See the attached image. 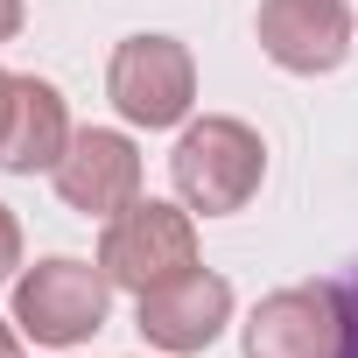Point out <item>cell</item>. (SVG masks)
Masks as SVG:
<instances>
[{
	"mask_svg": "<svg viewBox=\"0 0 358 358\" xmlns=\"http://www.w3.org/2000/svg\"><path fill=\"white\" fill-rule=\"evenodd\" d=\"M169 176H176V197L190 211L232 218V211L253 204L260 176H267V141L232 113H204V120L183 127V141L169 155Z\"/></svg>",
	"mask_w": 358,
	"mask_h": 358,
	"instance_id": "6da1fadb",
	"label": "cell"
},
{
	"mask_svg": "<svg viewBox=\"0 0 358 358\" xmlns=\"http://www.w3.org/2000/svg\"><path fill=\"white\" fill-rule=\"evenodd\" d=\"M106 309H113V281L92 260L57 253V260H36L29 274H15V330L50 351L92 344L106 330Z\"/></svg>",
	"mask_w": 358,
	"mask_h": 358,
	"instance_id": "7a4b0ae2",
	"label": "cell"
},
{
	"mask_svg": "<svg viewBox=\"0 0 358 358\" xmlns=\"http://www.w3.org/2000/svg\"><path fill=\"white\" fill-rule=\"evenodd\" d=\"M99 267H106V281L127 288V295H148V288L176 281L183 267H197V225H190V204L134 197L127 211H113L106 232H99Z\"/></svg>",
	"mask_w": 358,
	"mask_h": 358,
	"instance_id": "3957f363",
	"label": "cell"
},
{
	"mask_svg": "<svg viewBox=\"0 0 358 358\" xmlns=\"http://www.w3.org/2000/svg\"><path fill=\"white\" fill-rule=\"evenodd\" d=\"M106 99L127 127H183L197 106V64L176 36H127L106 64Z\"/></svg>",
	"mask_w": 358,
	"mask_h": 358,
	"instance_id": "277c9868",
	"label": "cell"
},
{
	"mask_svg": "<svg viewBox=\"0 0 358 358\" xmlns=\"http://www.w3.org/2000/svg\"><path fill=\"white\" fill-rule=\"evenodd\" d=\"M337 337H344L337 281L274 288L246 316V358H337Z\"/></svg>",
	"mask_w": 358,
	"mask_h": 358,
	"instance_id": "5b68a950",
	"label": "cell"
},
{
	"mask_svg": "<svg viewBox=\"0 0 358 358\" xmlns=\"http://www.w3.org/2000/svg\"><path fill=\"white\" fill-rule=\"evenodd\" d=\"M50 183H57V197L71 211L113 218V211H127L141 197V148L120 127H78L71 148H64V162L50 169Z\"/></svg>",
	"mask_w": 358,
	"mask_h": 358,
	"instance_id": "8992f818",
	"label": "cell"
},
{
	"mask_svg": "<svg viewBox=\"0 0 358 358\" xmlns=\"http://www.w3.org/2000/svg\"><path fill=\"white\" fill-rule=\"evenodd\" d=\"M134 302H141V337L169 358H190V351L218 344V330L232 323V281L211 267H183L176 281H162Z\"/></svg>",
	"mask_w": 358,
	"mask_h": 358,
	"instance_id": "52a82bcc",
	"label": "cell"
},
{
	"mask_svg": "<svg viewBox=\"0 0 358 358\" xmlns=\"http://www.w3.org/2000/svg\"><path fill=\"white\" fill-rule=\"evenodd\" d=\"M351 29L358 22H351L344 0H260V22H253L260 50L281 71H295V78L337 71L351 57Z\"/></svg>",
	"mask_w": 358,
	"mask_h": 358,
	"instance_id": "ba28073f",
	"label": "cell"
},
{
	"mask_svg": "<svg viewBox=\"0 0 358 358\" xmlns=\"http://www.w3.org/2000/svg\"><path fill=\"white\" fill-rule=\"evenodd\" d=\"M71 106L50 78H15V106L8 127H0V169L8 176H50L71 148Z\"/></svg>",
	"mask_w": 358,
	"mask_h": 358,
	"instance_id": "9c48e42d",
	"label": "cell"
},
{
	"mask_svg": "<svg viewBox=\"0 0 358 358\" xmlns=\"http://www.w3.org/2000/svg\"><path fill=\"white\" fill-rule=\"evenodd\" d=\"M337 302H344V337H337V358H358V274L337 281Z\"/></svg>",
	"mask_w": 358,
	"mask_h": 358,
	"instance_id": "30bf717a",
	"label": "cell"
},
{
	"mask_svg": "<svg viewBox=\"0 0 358 358\" xmlns=\"http://www.w3.org/2000/svg\"><path fill=\"white\" fill-rule=\"evenodd\" d=\"M15 267H22V225H15L8 204H0V281H15Z\"/></svg>",
	"mask_w": 358,
	"mask_h": 358,
	"instance_id": "8fae6325",
	"label": "cell"
},
{
	"mask_svg": "<svg viewBox=\"0 0 358 358\" xmlns=\"http://www.w3.org/2000/svg\"><path fill=\"white\" fill-rule=\"evenodd\" d=\"M22 36V0H0V43Z\"/></svg>",
	"mask_w": 358,
	"mask_h": 358,
	"instance_id": "7c38bea8",
	"label": "cell"
},
{
	"mask_svg": "<svg viewBox=\"0 0 358 358\" xmlns=\"http://www.w3.org/2000/svg\"><path fill=\"white\" fill-rule=\"evenodd\" d=\"M8 106H15V71H0V127H8Z\"/></svg>",
	"mask_w": 358,
	"mask_h": 358,
	"instance_id": "4fadbf2b",
	"label": "cell"
},
{
	"mask_svg": "<svg viewBox=\"0 0 358 358\" xmlns=\"http://www.w3.org/2000/svg\"><path fill=\"white\" fill-rule=\"evenodd\" d=\"M0 358H22V337H15V323H0Z\"/></svg>",
	"mask_w": 358,
	"mask_h": 358,
	"instance_id": "5bb4252c",
	"label": "cell"
}]
</instances>
